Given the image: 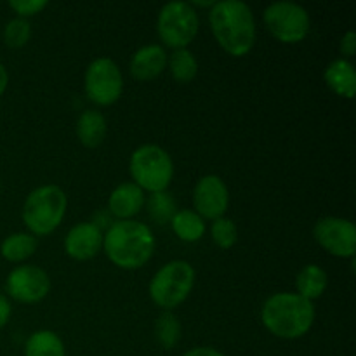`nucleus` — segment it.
<instances>
[{"instance_id":"nucleus-1","label":"nucleus","mask_w":356,"mask_h":356,"mask_svg":"<svg viewBox=\"0 0 356 356\" xmlns=\"http://www.w3.org/2000/svg\"><path fill=\"white\" fill-rule=\"evenodd\" d=\"M209 23L218 44L233 58H242L256 44V17L240 0H221L211 7Z\"/></svg>"},{"instance_id":"nucleus-2","label":"nucleus","mask_w":356,"mask_h":356,"mask_svg":"<svg viewBox=\"0 0 356 356\" xmlns=\"http://www.w3.org/2000/svg\"><path fill=\"white\" fill-rule=\"evenodd\" d=\"M155 236L145 222L115 221L103 235V250L120 270H139L155 252Z\"/></svg>"},{"instance_id":"nucleus-3","label":"nucleus","mask_w":356,"mask_h":356,"mask_svg":"<svg viewBox=\"0 0 356 356\" xmlns=\"http://www.w3.org/2000/svg\"><path fill=\"white\" fill-rule=\"evenodd\" d=\"M261 322L268 332L280 339H299L315 323V306L296 292H278L264 301Z\"/></svg>"},{"instance_id":"nucleus-4","label":"nucleus","mask_w":356,"mask_h":356,"mask_svg":"<svg viewBox=\"0 0 356 356\" xmlns=\"http://www.w3.org/2000/svg\"><path fill=\"white\" fill-rule=\"evenodd\" d=\"M68 209L66 193L56 184H45L31 191L23 204V222L33 236L51 235L65 219Z\"/></svg>"},{"instance_id":"nucleus-5","label":"nucleus","mask_w":356,"mask_h":356,"mask_svg":"<svg viewBox=\"0 0 356 356\" xmlns=\"http://www.w3.org/2000/svg\"><path fill=\"white\" fill-rule=\"evenodd\" d=\"M132 183L143 191H167L174 179L172 156L159 145H143L132 152L129 160Z\"/></svg>"},{"instance_id":"nucleus-6","label":"nucleus","mask_w":356,"mask_h":356,"mask_svg":"<svg viewBox=\"0 0 356 356\" xmlns=\"http://www.w3.org/2000/svg\"><path fill=\"white\" fill-rule=\"evenodd\" d=\"M195 285V270L188 261L176 259L163 264L149 282V298L163 312L183 305Z\"/></svg>"},{"instance_id":"nucleus-7","label":"nucleus","mask_w":356,"mask_h":356,"mask_svg":"<svg viewBox=\"0 0 356 356\" xmlns=\"http://www.w3.org/2000/svg\"><path fill=\"white\" fill-rule=\"evenodd\" d=\"M200 19L188 2H169L160 9L156 17V33L167 47L186 49L195 40Z\"/></svg>"},{"instance_id":"nucleus-8","label":"nucleus","mask_w":356,"mask_h":356,"mask_svg":"<svg viewBox=\"0 0 356 356\" xmlns=\"http://www.w3.org/2000/svg\"><path fill=\"white\" fill-rule=\"evenodd\" d=\"M263 21L268 31L282 44H299L312 28L308 10L296 2H273L264 9Z\"/></svg>"},{"instance_id":"nucleus-9","label":"nucleus","mask_w":356,"mask_h":356,"mask_svg":"<svg viewBox=\"0 0 356 356\" xmlns=\"http://www.w3.org/2000/svg\"><path fill=\"white\" fill-rule=\"evenodd\" d=\"M86 96L97 106H111L124 92V76L117 63L110 58H97L87 66L83 79Z\"/></svg>"},{"instance_id":"nucleus-10","label":"nucleus","mask_w":356,"mask_h":356,"mask_svg":"<svg viewBox=\"0 0 356 356\" xmlns=\"http://www.w3.org/2000/svg\"><path fill=\"white\" fill-rule=\"evenodd\" d=\"M313 236L330 256L355 259L356 228L350 219L334 218V216L318 219L313 228Z\"/></svg>"},{"instance_id":"nucleus-11","label":"nucleus","mask_w":356,"mask_h":356,"mask_svg":"<svg viewBox=\"0 0 356 356\" xmlns=\"http://www.w3.org/2000/svg\"><path fill=\"white\" fill-rule=\"evenodd\" d=\"M6 292L10 299L23 305H35L51 292V278L47 271L38 266L23 264L7 275Z\"/></svg>"},{"instance_id":"nucleus-12","label":"nucleus","mask_w":356,"mask_h":356,"mask_svg":"<svg viewBox=\"0 0 356 356\" xmlns=\"http://www.w3.org/2000/svg\"><path fill=\"white\" fill-rule=\"evenodd\" d=\"M193 207L202 219L216 221L225 218L229 207V191L225 181L214 174L200 177L193 188Z\"/></svg>"},{"instance_id":"nucleus-13","label":"nucleus","mask_w":356,"mask_h":356,"mask_svg":"<svg viewBox=\"0 0 356 356\" xmlns=\"http://www.w3.org/2000/svg\"><path fill=\"white\" fill-rule=\"evenodd\" d=\"M103 235L92 222H79L65 236V252L75 261H89L103 249Z\"/></svg>"},{"instance_id":"nucleus-14","label":"nucleus","mask_w":356,"mask_h":356,"mask_svg":"<svg viewBox=\"0 0 356 356\" xmlns=\"http://www.w3.org/2000/svg\"><path fill=\"white\" fill-rule=\"evenodd\" d=\"M167 52L162 45L149 44L145 47L138 49L132 54L131 65V75L139 82H148V80H155L163 73L167 68Z\"/></svg>"},{"instance_id":"nucleus-15","label":"nucleus","mask_w":356,"mask_h":356,"mask_svg":"<svg viewBox=\"0 0 356 356\" xmlns=\"http://www.w3.org/2000/svg\"><path fill=\"white\" fill-rule=\"evenodd\" d=\"M145 204V191L131 181V183L118 184L111 191L110 198H108V211L113 218H117V221H127L139 214Z\"/></svg>"},{"instance_id":"nucleus-16","label":"nucleus","mask_w":356,"mask_h":356,"mask_svg":"<svg viewBox=\"0 0 356 356\" xmlns=\"http://www.w3.org/2000/svg\"><path fill=\"white\" fill-rule=\"evenodd\" d=\"M323 80L327 87L337 96L353 99L356 92V73L355 66L350 59H334L323 72Z\"/></svg>"},{"instance_id":"nucleus-17","label":"nucleus","mask_w":356,"mask_h":356,"mask_svg":"<svg viewBox=\"0 0 356 356\" xmlns=\"http://www.w3.org/2000/svg\"><path fill=\"white\" fill-rule=\"evenodd\" d=\"M76 138L86 148H96L104 141L108 131L106 117L99 110H86L76 120Z\"/></svg>"},{"instance_id":"nucleus-18","label":"nucleus","mask_w":356,"mask_h":356,"mask_svg":"<svg viewBox=\"0 0 356 356\" xmlns=\"http://www.w3.org/2000/svg\"><path fill=\"white\" fill-rule=\"evenodd\" d=\"M329 285V275L318 264H306L296 277V294L308 301L322 298Z\"/></svg>"},{"instance_id":"nucleus-19","label":"nucleus","mask_w":356,"mask_h":356,"mask_svg":"<svg viewBox=\"0 0 356 356\" xmlns=\"http://www.w3.org/2000/svg\"><path fill=\"white\" fill-rule=\"evenodd\" d=\"M170 228L176 233V236L183 242L195 243L204 236L205 233V222L200 216L195 211L190 209H181L174 214V218L170 219Z\"/></svg>"},{"instance_id":"nucleus-20","label":"nucleus","mask_w":356,"mask_h":356,"mask_svg":"<svg viewBox=\"0 0 356 356\" xmlns=\"http://www.w3.org/2000/svg\"><path fill=\"white\" fill-rule=\"evenodd\" d=\"M24 356H66L65 343L52 330H37L24 343Z\"/></svg>"},{"instance_id":"nucleus-21","label":"nucleus","mask_w":356,"mask_h":356,"mask_svg":"<svg viewBox=\"0 0 356 356\" xmlns=\"http://www.w3.org/2000/svg\"><path fill=\"white\" fill-rule=\"evenodd\" d=\"M37 238L31 233H13L0 245V254L9 263H23L37 250Z\"/></svg>"},{"instance_id":"nucleus-22","label":"nucleus","mask_w":356,"mask_h":356,"mask_svg":"<svg viewBox=\"0 0 356 356\" xmlns=\"http://www.w3.org/2000/svg\"><path fill=\"white\" fill-rule=\"evenodd\" d=\"M167 68L170 76L179 83H190L198 73L197 58L188 49H177L167 58Z\"/></svg>"},{"instance_id":"nucleus-23","label":"nucleus","mask_w":356,"mask_h":356,"mask_svg":"<svg viewBox=\"0 0 356 356\" xmlns=\"http://www.w3.org/2000/svg\"><path fill=\"white\" fill-rule=\"evenodd\" d=\"M181 334H183L181 323L172 312H163L156 318L155 339L163 350L169 351L172 348H176L181 341Z\"/></svg>"},{"instance_id":"nucleus-24","label":"nucleus","mask_w":356,"mask_h":356,"mask_svg":"<svg viewBox=\"0 0 356 356\" xmlns=\"http://www.w3.org/2000/svg\"><path fill=\"white\" fill-rule=\"evenodd\" d=\"M148 212L149 218L156 222V225H169L170 219L177 212L176 200L169 191H160V193H152L148 198Z\"/></svg>"},{"instance_id":"nucleus-25","label":"nucleus","mask_w":356,"mask_h":356,"mask_svg":"<svg viewBox=\"0 0 356 356\" xmlns=\"http://www.w3.org/2000/svg\"><path fill=\"white\" fill-rule=\"evenodd\" d=\"M211 236L212 242H214L219 249H232L236 243V240H238V228H236L233 219L219 218L216 219V221H212Z\"/></svg>"},{"instance_id":"nucleus-26","label":"nucleus","mask_w":356,"mask_h":356,"mask_svg":"<svg viewBox=\"0 0 356 356\" xmlns=\"http://www.w3.org/2000/svg\"><path fill=\"white\" fill-rule=\"evenodd\" d=\"M31 38V24L23 17H14L3 28V42L7 47L19 49L30 42Z\"/></svg>"},{"instance_id":"nucleus-27","label":"nucleus","mask_w":356,"mask_h":356,"mask_svg":"<svg viewBox=\"0 0 356 356\" xmlns=\"http://www.w3.org/2000/svg\"><path fill=\"white\" fill-rule=\"evenodd\" d=\"M9 7L17 14V17H26L40 14L47 7V0H10Z\"/></svg>"},{"instance_id":"nucleus-28","label":"nucleus","mask_w":356,"mask_h":356,"mask_svg":"<svg viewBox=\"0 0 356 356\" xmlns=\"http://www.w3.org/2000/svg\"><path fill=\"white\" fill-rule=\"evenodd\" d=\"M339 49H341V52L346 56V58H351V56H355V52H356V33L353 30L346 31V35H344L343 40H341ZM346 58H344V59H346Z\"/></svg>"},{"instance_id":"nucleus-29","label":"nucleus","mask_w":356,"mask_h":356,"mask_svg":"<svg viewBox=\"0 0 356 356\" xmlns=\"http://www.w3.org/2000/svg\"><path fill=\"white\" fill-rule=\"evenodd\" d=\"M10 315H13V308H10L9 299L6 294H0V330L9 323Z\"/></svg>"},{"instance_id":"nucleus-30","label":"nucleus","mask_w":356,"mask_h":356,"mask_svg":"<svg viewBox=\"0 0 356 356\" xmlns=\"http://www.w3.org/2000/svg\"><path fill=\"white\" fill-rule=\"evenodd\" d=\"M108 212H110V211H108ZM111 218H113V216L106 214V211H99L96 216H94V219H92V221H90V222H92L94 226H97V228H99L101 232H103L104 228L108 229V228H110V226L115 222Z\"/></svg>"},{"instance_id":"nucleus-31","label":"nucleus","mask_w":356,"mask_h":356,"mask_svg":"<svg viewBox=\"0 0 356 356\" xmlns=\"http://www.w3.org/2000/svg\"><path fill=\"white\" fill-rule=\"evenodd\" d=\"M183 356H225L221 351L214 350V348L209 346H200V348H193V350L186 351Z\"/></svg>"},{"instance_id":"nucleus-32","label":"nucleus","mask_w":356,"mask_h":356,"mask_svg":"<svg viewBox=\"0 0 356 356\" xmlns=\"http://www.w3.org/2000/svg\"><path fill=\"white\" fill-rule=\"evenodd\" d=\"M7 86H9V72H7L6 66L0 63V97L7 90Z\"/></svg>"},{"instance_id":"nucleus-33","label":"nucleus","mask_w":356,"mask_h":356,"mask_svg":"<svg viewBox=\"0 0 356 356\" xmlns=\"http://www.w3.org/2000/svg\"><path fill=\"white\" fill-rule=\"evenodd\" d=\"M216 2H193V3H190L191 7H195V6H200V7H212L214 6Z\"/></svg>"}]
</instances>
